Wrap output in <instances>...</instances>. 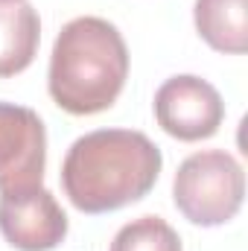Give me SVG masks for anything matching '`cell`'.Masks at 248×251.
I'll list each match as a JSON object with an SVG mask.
<instances>
[{
	"label": "cell",
	"instance_id": "obj_1",
	"mask_svg": "<svg viewBox=\"0 0 248 251\" xmlns=\"http://www.w3.org/2000/svg\"><path fill=\"white\" fill-rule=\"evenodd\" d=\"M161 149L134 128H97L64 155L62 187L82 213H108L140 201L161 176Z\"/></svg>",
	"mask_w": 248,
	"mask_h": 251
},
{
	"label": "cell",
	"instance_id": "obj_2",
	"mask_svg": "<svg viewBox=\"0 0 248 251\" xmlns=\"http://www.w3.org/2000/svg\"><path fill=\"white\" fill-rule=\"evenodd\" d=\"M128 79V47L120 29L94 15L67 21L53 44L47 88L53 102L73 114L91 117L108 111Z\"/></svg>",
	"mask_w": 248,
	"mask_h": 251
},
{
	"label": "cell",
	"instance_id": "obj_3",
	"mask_svg": "<svg viewBox=\"0 0 248 251\" xmlns=\"http://www.w3.org/2000/svg\"><path fill=\"white\" fill-rule=\"evenodd\" d=\"M175 207L193 225L213 228L231 222L246 199V173L225 149L193 152L181 161L173 181Z\"/></svg>",
	"mask_w": 248,
	"mask_h": 251
},
{
	"label": "cell",
	"instance_id": "obj_4",
	"mask_svg": "<svg viewBox=\"0 0 248 251\" xmlns=\"http://www.w3.org/2000/svg\"><path fill=\"white\" fill-rule=\"evenodd\" d=\"M47 167V131L41 117L15 102H0V196L41 187Z\"/></svg>",
	"mask_w": 248,
	"mask_h": 251
},
{
	"label": "cell",
	"instance_id": "obj_5",
	"mask_svg": "<svg viewBox=\"0 0 248 251\" xmlns=\"http://www.w3.org/2000/svg\"><path fill=\"white\" fill-rule=\"evenodd\" d=\"M155 120L175 140H207L225 120V102L207 79L173 76L155 94Z\"/></svg>",
	"mask_w": 248,
	"mask_h": 251
},
{
	"label": "cell",
	"instance_id": "obj_6",
	"mask_svg": "<svg viewBox=\"0 0 248 251\" xmlns=\"http://www.w3.org/2000/svg\"><path fill=\"white\" fill-rule=\"evenodd\" d=\"M0 234L18 251H50L67 237V213L44 184L0 196Z\"/></svg>",
	"mask_w": 248,
	"mask_h": 251
},
{
	"label": "cell",
	"instance_id": "obj_7",
	"mask_svg": "<svg viewBox=\"0 0 248 251\" xmlns=\"http://www.w3.org/2000/svg\"><path fill=\"white\" fill-rule=\"evenodd\" d=\"M41 41L38 12L26 0L0 3V79L24 73Z\"/></svg>",
	"mask_w": 248,
	"mask_h": 251
},
{
	"label": "cell",
	"instance_id": "obj_8",
	"mask_svg": "<svg viewBox=\"0 0 248 251\" xmlns=\"http://www.w3.org/2000/svg\"><path fill=\"white\" fill-rule=\"evenodd\" d=\"M193 21L216 53L243 56L248 50V0H196Z\"/></svg>",
	"mask_w": 248,
	"mask_h": 251
},
{
	"label": "cell",
	"instance_id": "obj_9",
	"mask_svg": "<svg viewBox=\"0 0 248 251\" xmlns=\"http://www.w3.org/2000/svg\"><path fill=\"white\" fill-rule=\"evenodd\" d=\"M111 251H184L175 228L161 216H140L123 225L111 240Z\"/></svg>",
	"mask_w": 248,
	"mask_h": 251
},
{
	"label": "cell",
	"instance_id": "obj_10",
	"mask_svg": "<svg viewBox=\"0 0 248 251\" xmlns=\"http://www.w3.org/2000/svg\"><path fill=\"white\" fill-rule=\"evenodd\" d=\"M0 3H9V0H0Z\"/></svg>",
	"mask_w": 248,
	"mask_h": 251
}]
</instances>
